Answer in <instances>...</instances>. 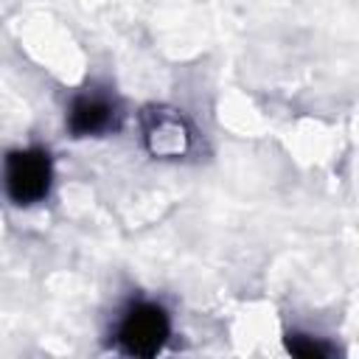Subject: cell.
<instances>
[{"instance_id":"cell-1","label":"cell","mask_w":359,"mask_h":359,"mask_svg":"<svg viewBox=\"0 0 359 359\" xmlns=\"http://www.w3.org/2000/svg\"><path fill=\"white\" fill-rule=\"evenodd\" d=\"M168 331H171V323L160 306L137 303L135 309L126 311L118 328V342H121V351L129 356H154L165 345Z\"/></svg>"},{"instance_id":"cell-2","label":"cell","mask_w":359,"mask_h":359,"mask_svg":"<svg viewBox=\"0 0 359 359\" xmlns=\"http://www.w3.org/2000/svg\"><path fill=\"white\" fill-rule=\"evenodd\" d=\"M6 188L17 205L42 202L50 191V160L42 149H20L6 160Z\"/></svg>"},{"instance_id":"cell-3","label":"cell","mask_w":359,"mask_h":359,"mask_svg":"<svg viewBox=\"0 0 359 359\" xmlns=\"http://www.w3.org/2000/svg\"><path fill=\"white\" fill-rule=\"evenodd\" d=\"M112 121V107L104 98L95 95H81L73 101L70 112H67V126L76 137H87V135H98L109 126Z\"/></svg>"},{"instance_id":"cell-4","label":"cell","mask_w":359,"mask_h":359,"mask_svg":"<svg viewBox=\"0 0 359 359\" xmlns=\"http://www.w3.org/2000/svg\"><path fill=\"white\" fill-rule=\"evenodd\" d=\"M146 140L149 149L154 154H180L185 151V129H182V118L180 115H165V112H154L146 121Z\"/></svg>"},{"instance_id":"cell-5","label":"cell","mask_w":359,"mask_h":359,"mask_svg":"<svg viewBox=\"0 0 359 359\" xmlns=\"http://www.w3.org/2000/svg\"><path fill=\"white\" fill-rule=\"evenodd\" d=\"M286 348H289L294 356H303V359H320V356H328V353H331L320 339L303 337V334H289V337H286Z\"/></svg>"}]
</instances>
